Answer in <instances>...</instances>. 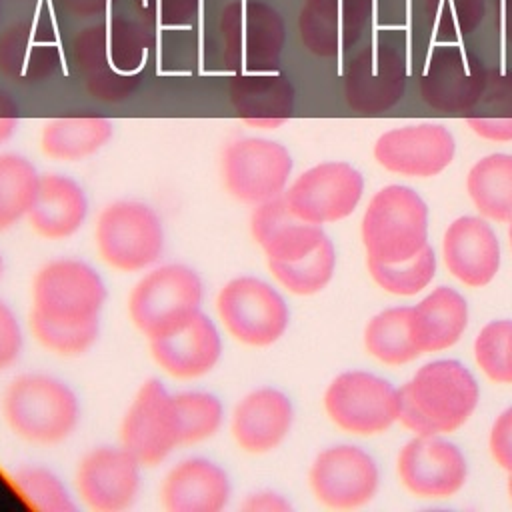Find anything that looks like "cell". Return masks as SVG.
Returning <instances> with one entry per match:
<instances>
[{
    "mask_svg": "<svg viewBox=\"0 0 512 512\" xmlns=\"http://www.w3.org/2000/svg\"><path fill=\"white\" fill-rule=\"evenodd\" d=\"M400 420L422 436L454 432L478 404L474 376L456 360L424 364L400 390Z\"/></svg>",
    "mask_w": 512,
    "mask_h": 512,
    "instance_id": "obj_1",
    "label": "cell"
},
{
    "mask_svg": "<svg viewBox=\"0 0 512 512\" xmlns=\"http://www.w3.org/2000/svg\"><path fill=\"white\" fill-rule=\"evenodd\" d=\"M2 416L18 438L48 446L74 434L80 404L76 392L64 380L42 372H26L6 386Z\"/></svg>",
    "mask_w": 512,
    "mask_h": 512,
    "instance_id": "obj_2",
    "label": "cell"
},
{
    "mask_svg": "<svg viewBox=\"0 0 512 512\" xmlns=\"http://www.w3.org/2000/svg\"><path fill=\"white\" fill-rule=\"evenodd\" d=\"M204 282L180 262L150 268L128 294V316L148 340L184 328L202 312Z\"/></svg>",
    "mask_w": 512,
    "mask_h": 512,
    "instance_id": "obj_3",
    "label": "cell"
},
{
    "mask_svg": "<svg viewBox=\"0 0 512 512\" xmlns=\"http://www.w3.org/2000/svg\"><path fill=\"white\" fill-rule=\"evenodd\" d=\"M222 68L230 74L272 72L280 68L286 44L282 14L262 0H232L218 22Z\"/></svg>",
    "mask_w": 512,
    "mask_h": 512,
    "instance_id": "obj_4",
    "label": "cell"
},
{
    "mask_svg": "<svg viewBox=\"0 0 512 512\" xmlns=\"http://www.w3.org/2000/svg\"><path fill=\"white\" fill-rule=\"evenodd\" d=\"M106 298V282L92 264L56 258L34 274L30 316L66 326L92 324L100 322Z\"/></svg>",
    "mask_w": 512,
    "mask_h": 512,
    "instance_id": "obj_5",
    "label": "cell"
},
{
    "mask_svg": "<svg viewBox=\"0 0 512 512\" xmlns=\"http://www.w3.org/2000/svg\"><path fill=\"white\" fill-rule=\"evenodd\" d=\"M100 258L114 270L132 274L152 268L164 252L166 232L158 212L140 200H114L94 226Z\"/></svg>",
    "mask_w": 512,
    "mask_h": 512,
    "instance_id": "obj_6",
    "label": "cell"
},
{
    "mask_svg": "<svg viewBox=\"0 0 512 512\" xmlns=\"http://www.w3.org/2000/svg\"><path fill=\"white\" fill-rule=\"evenodd\" d=\"M428 208L406 186L378 190L362 216V242L368 258L402 262L416 256L428 242Z\"/></svg>",
    "mask_w": 512,
    "mask_h": 512,
    "instance_id": "obj_7",
    "label": "cell"
},
{
    "mask_svg": "<svg viewBox=\"0 0 512 512\" xmlns=\"http://www.w3.org/2000/svg\"><path fill=\"white\" fill-rule=\"evenodd\" d=\"M216 316L224 330L240 344L266 348L278 342L290 320L280 290L258 276L230 278L216 296Z\"/></svg>",
    "mask_w": 512,
    "mask_h": 512,
    "instance_id": "obj_8",
    "label": "cell"
},
{
    "mask_svg": "<svg viewBox=\"0 0 512 512\" xmlns=\"http://www.w3.org/2000/svg\"><path fill=\"white\" fill-rule=\"evenodd\" d=\"M292 166L288 148L262 136L232 138L220 154L224 188L250 206L282 196L290 184Z\"/></svg>",
    "mask_w": 512,
    "mask_h": 512,
    "instance_id": "obj_9",
    "label": "cell"
},
{
    "mask_svg": "<svg viewBox=\"0 0 512 512\" xmlns=\"http://www.w3.org/2000/svg\"><path fill=\"white\" fill-rule=\"evenodd\" d=\"M120 444L142 466L162 464L182 446V424L174 394L158 378H148L136 390L120 422Z\"/></svg>",
    "mask_w": 512,
    "mask_h": 512,
    "instance_id": "obj_10",
    "label": "cell"
},
{
    "mask_svg": "<svg viewBox=\"0 0 512 512\" xmlns=\"http://www.w3.org/2000/svg\"><path fill=\"white\" fill-rule=\"evenodd\" d=\"M328 418L350 434H378L400 418L398 390L370 372L338 374L324 392Z\"/></svg>",
    "mask_w": 512,
    "mask_h": 512,
    "instance_id": "obj_11",
    "label": "cell"
},
{
    "mask_svg": "<svg viewBox=\"0 0 512 512\" xmlns=\"http://www.w3.org/2000/svg\"><path fill=\"white\" fill-rule=\"evenodd\" d=\"M362 174L346 162H320L296 176L284 198L294 214L312 224H330L354 212L362 198Z\"/></svg>",
    "mask_w": 512,
    "mask_h": 512,
    "instance_id": "obj_12",
    "label": "cell"
},
{
    "mask_svg": "<svg viewBox=\"0 0 512 512\" xmlns=\"http://www.w3.org/2000/svg\"><path fill=\"white\" fill-rule=\"evenodd\" d=\"M140 460L120 446H98L76 468V492L94 512H122L140 494Z\"/></svg>",
    "mask_w": 512,
    "mask_h": 512,
    "instance_id": "obj_13",
    "label": "cell"
},
{
    "mask_svg": "<svg viewBox=\"0 0 512 512\" xmlns=\"http://www.w3.org/2000/svg\"><path fill=\"white\" fill-rule=\"evenodd\" d=\"M310 488L318 502L336 510L366 504L378 488V468L358 446L342 444L322 450L310 466Z\"/></svg>",
    "mask_w": 512,
    "mask_h": 512,
    "instance_id": "obj_14",
    "label": "cell"
},
{
    "mask_svg": "<svg viewBox=\"0 0 512 512\" xmlns=\"http://www.w3.org/2000/svg\"><path fill=\"white\" fill-rule=\"evenodd\" d=\"M488 70L460 44L438 46L426 60L420 78L424 102L440 112H468L484 92Z\"/></svg>",
    "mask_w": 512,
    "mask_h": 512,
    "instance_id": "obj_15",
    "label": "cell"
},
{
    "mask_svg": "<svg viewBox=\"0 0 512 512\" xmlns=\"http://www.w3.org/2000/svg\"><path fill=\"white\" fill-rule=\"evenodd\" d=\"M406 60L390 44L372 42L344 70V98L360 114H380L404 94Z\"/></svg>",
    "mask_w": 512,
    "mask_h": 512,
    "instance_id": "obj_16",
    "label": "cell"
},
{
    "mask_svg": "<svg viewBox=\"0 0 512 512\" xmlns=\"http://www.w3.org/2000/svg\"><path fill=\"white\" fill-rule=\"evenodd\" d=\"M454 150L452 134L440 124L426 122L384 132L374 144V158L390 172L428 178L452 162Z\"/></svg>",
    "mask_w": 512,
    "mask_h": 512,
    "instance_id": "obj_17",
    "label": "cell"
},
{
    "mask_svg": "<svg viewBox=\"0 0 512 512\" xmlns=\"http://www.w3.org/2000/svg\"><path fill=\"white\" fill-rule=\"evenodd\" d=\"M374 0H304L298 32L304 48L320 58L352 48L370 22Z\"/></svg>",
    "mask_w": 512,
    "mask_h": 512,
    "instance_id": "obj_18",
    "label": "cell"
},
{
    "mask_svg": "<svg viewBox=\"0 0 512 512\" xmlns=\"http://www.w3.org/2000/svg\"><path fill=\"white\" fill-rule=\"evenodd\" d=\"M62 62L58 36L40 16L14 22L0 34V74L14 82L50 80L60 72Z\"/></svg>",
    "mask_w": 512,
    "mask_h": 512,
    "instance_id": "obj_19",
    "label": "cell"
},
{
    "mask_svg": "<svg viewBox=\"0 0 512 512\" xmlns=\"http://www.w3.org/2000/svg\"><path fill=\"white\" fill-rule=\"evenodd\" d=\"M398 474L412 494L422 498H446L464 486L466 460L454 444L420 434L402 448Z\"/></svg>",
    "mask_w": 512,
    "mask_h": 512,
    "instance_id": "obj_20",
    "label": "cell"
},
{
    "mask_svg": "<svg viewBox=\"0 0 512 512\" xmlns=\"http://www.w3.org/2000/svg\"><path fill=\"white\" fill-rule=\"evenodd\" d=\"M294 420L290 398L274 386H258L244 394L230 418V434L240 450L266 454L288 436Z\"/></svg>",
    "mask_w": 512,
    "mask_h": 512,
    "instance_id": "obj_21",
    "label": "cell"
},
{
    "mask_svg": "<svg viewBox=\"0 0 512 512\" xmlns=\"http://www.w3.org/2000/svg\"><path fill=\"white\" fill-rule=\"evenodd\" d=\"M148 348L162 372L178 380H194L216 368L224 346L216 322L200 312L184 328L148 340Z\"/></svg>",
    "mask_w": 512,
    "mask_h": 512,
    "instance_id": "obj_22",
    "label": "cell"
},
{
    "mask_svg": "<svg viewBox=\"0 0 512 512\" xmlns=\"http://www.w3.org/2000/svg\"><path fill=\"white\" fill-rule=\"evenodd\" d=\"M248 226L266 262H294L316 250L328 238L322 226L294 214L284 194L256 204Z\"/></svg>",
    "mask_w": 512,
    "mask_h": 512,
    "instance_id": "obj_23",
    "label": "cell"
},
{
    "mask_svg": "<svg viewBox=\"0 0 512 512\" xmlns=\"http://www.w3.org/2000/svg\"><path fill=\"white\" fill-rule=\"evenodd\" d=\"M106 16L112 68L124 76H142L156 44L158 20L152 0H110Z\"/></svg>",
    "mask_w": 512,
    "mask_h": 512,
    "instance_id": "obj_24",
    "label": "cell"
},
{
    "mask_svg": "<svg viewBox=\"0 0 512 512\" xmlns=\"http://www.w3.org/2000/svg\"><path fill=\"white\" fill-rule=\"evenodd\" d=\"M228 100L244 126L254 130H276L284 126L296 104L292 82L280 72L232 74Z\"/></svg>",
    "mask_w": 512,
    "mask_h": 512,
    "instance_id": "obj_25",
    "label": "cell"
},
{
    "mask_svg": "<svg viewBox=\"0 0 512 512\" xmlns=\"http://www.w3.org/2000/svg\"><path fill=\"white\" fill-rule=\"evenodd\" d=\"M232 496L226 470L204 458L190 456L176 462L164 476L160 498L168 512H220Z\"/></svg>",
    "mask_w": 512,
    "mask_h": 512,
    "instance_id": "obj_26",
    "label": "cell"
},
{
    "mask_svg": "<svg viewBox=\"0 0 512 512\" xmlns=\"http://www.w3.org/2000/svg\"><path fill=\"white\" fill-rule=\"evenodd\" d=\"M442 250L448 270L466 286H484L498 272V238L482 218H456L444 234Z\"/></svg>",
    "mask_w": 512,
    "mask_h": 512,
    "instance_id": "obj_27",
    "label": "cell"
},
{
    "mask_svg": "<svg viewBox=\"0 0 512 512\" xmlns=\"http://www.w3.org/2000/svg\"><path fill=\"white\" fill-rule=\"evenodd\" d=\"M88 208V196L74 178L48 172L40 176L38 192L26 220L40 238L66 240L84 226Z\"/></svg>",
    "mask_w": 512,
    "mask_h": 512,
    "instance_id": "obj_28",
    "label": "cell"
},
{
    "mask_svg": "<svg viewBox=\"0 0 512 512\" xmlns=\"http://www.w3.org/2000/svg\"><path fill=\"white\" fill-rule=\"evenodd\" d=\"M72 62L84 80L86 92L100 102H124L142 84V76H124L112 68L106 22L90 24L74 36Z\"/></svg>",
    "mask_w": 512,
    "mask_h": 512,
    "instance_id": "obj_29",
    "label": "cell"
},
{
    "mask_svg": "<svg viewBox=\"0 0 512 512\" xmlns=\"http://www.w3.org/2000/svg\"><path fill=\"white\" fill-rule=\"evenodd\" d=\"M468 322L466 300L440 286L410 308V334L420 352H438L458 342Z\"/></svg>",
    "mask_w": 512,
    "mask_h": 512,
    "instance_id": "obj_30",
    "label": "cell"
},
{
    "mask_svg": "<svg viewBox=\"0 0 512 512\" xmlns=\"http://www.w3.org/2000/svg\"><path fill=\"white\" fill-rule=\"evenodd\" d=\"M114 124L98 114H70L48 120L40 130V150L56 162H78L100 152L112 138Z\"/></svg>",
    "mask_w": 512,
    "mask_h": 512,
    "instance_id": "obj_31",
    "label": "cell"
},
{
    "mask_svg": "<svg viewBox=\"0 0 512 512\" xmlns=\"http://www.w3.org/2000/svg\"><path fill=\"white\" fill-rule=\"evenodd\" d=\"M480 214L498 222L512 220V154H490L478 160L466 180Z\"/></svg>",
    "mask_w": 512,
    "mask_h": 512,
    "instance_id": "obj_32",
    "label": "cell"
},
{
    "mask_svg": "<svg viewBox=\"0 0 512 512\" xmlns=\"http://www.w3.org/2000/svg\"><path fill=\"white\" fill-rule=\"evenodd\" d=\"M40 176L18 152H0V232L24 220L34 204Z\"/></svg>",
    "mask_w": 512,
    "mask_h": 512,
    "instance_id": "obj_33",
    "label": "cell"
},
{
    "mask_svg": "<svg viewBox=\"0 0 512 512\" xmlns=\"http://www.w3.org/2000/svg\"><path fill=\"white\" fill-rule=\"evenodd\" d=\"M468 112L466 124L478 136L494 142L512 140V72H488L484 92Z\"/></svg>",
    "mask_w": 512,
    "mask_h": 512,
    "instance_id": "obj_34",
    "label": "cell"
},
{
    "mask_svg": "<svg viewBox=\"0 0 512 512\" xmlns=\"http://www.w3.org/2000/svg\"><path fill=\"white\" fill-rule=\"evenodd\" d=\"M366 350L388 366H398L414 360L418 346L410 334V308L396 306L376 314L364 332Z\"/></svg>",
    "mask_w": 512,
    "mask_h": 512,
    "instance_id": "obj_35",
    "label": "cell"
},
{
    "mask_svg": "<svg viewBox=\"0 0 512 512\" xmlns=\"http://www.w3.org/2000/svg\"><path fill=\"white\" fill-rule=\"evenodd\" d=\"M272 278L288 292L310 296L320 292L332 278L336 268V252L330 238L316 250L294 262H266Z\"/></svg>",
    "mask_w": 512,
    "mask_h": 512,
    "instance_id": "obj_36",
    "label": "cell"
},
{
    "mask_svg": "<svg viewBox=\"0 0 512 512\" xmlns=\"http://www.w3.org/2000/svg\"><path fill=\"white\" fill-rule=\"evenodd\" d=\"M368 270L374 282L390 294L412 296L426 288L434 278L436 258L426 244L416 256L402 262H378L368 258Z\"/></svg>",
    "mask_w": 512,
    "mask_h": 512,
    "instance_id": "obj_37",
    "label": "cell"
},
{
    "mask_svg": "<svg viewBox=\"0 0 512 512\" xmlns=\"http://www.w3.org/2000/svg\"><path fill=\"white\" fill-rule=\"evenodd\" d=\"M12 486L24 502L42 512H74L76 504L62 478L44 466H22L12 474Z\"/></svg>",
    "mask_w": 512,
    "mask_h": 512,
    "instance_id": "obj_38",
    "label": "cell"
},
{
    "mask_svg": "<svg viewBox=\"0 0 512 512\" xmlns=\"http://www.w3.org/2000/svg\"><path fill=\"white\" fill-rule=\"evenodd\" d=\"M182 424V446L212 438L224 422L222 400L206 390H184L174 394Z\"/></svg>",
    "mask_w": 512,
    "mask_h": 512,
    "instance_id": "obj_39",
    "label": "cell"
},
{
    "mask_svg": "<svg viewBox=\"0 0 512 512\" xmlns=\"http://www.w3.org/2000/svg\"><path fill=\"white\" fill-rule=\"evenodd\" d=\"M474 356L490 380L512 384V320L488 322L476 336Z\"/></svg>",
    "mask_w": 512,
    "mask_h": 512,
    "instance_id": "obj_40",
    "label": "cell"
},
{
    "mask_svg": "<svg viewBox=\"0 0 512 512\" xmlns=\"http://www.w3.org/2000/svg\"><path fill=\"white\" fill-rule=\"evenodd\" d=\"M426 16L434 38L460 40L472 34L486 10L484 0H426Z\"/></svg>",
    "mask_w": 512,
    "mask_h": 512,
    "instance_id": "obj_41",
    "label": "cell"
},
{
    "mask_svg": "<svg viewBox=\"0 0 512 512\" xmlns=\"http://www.w3.org/2000/svg\"><path fill=\"white\" fill-rule=\"evenodd\" d=\"M30 330L36 342L58 356H80L92 348L100 334V322L66 326L30 316Z\"/></svg>",
    "mask_w": 512,
    "mask_h": 512,
    "instance_id": "obj_42",
    "label": "cell"
},
{
    "mask_svg": "<svg viewBox=\"0 0 512 512\" xmlns=\"http://www.w3.org/2000/svg\"><path fill=\"white\" fill-rule=\"evenodd\" d=\"M24 348V330L16 312L0 300V372L16 364Z\"/></svg>",
    "mask_w": 512,
    "mask_h": 512,
    "instance_id": "obj_43",
    "label": "cell"
},
{
    "mask_svg": "<svg viewBox=\"0 0 512 512\" xmlns=\"http://www.w3.org/2000/svg\"><path fill=\"white\" fill-rule=\"evenodd\" d=\"M158 26L162 28H186L200 10V0H152Z\"/></svg>",
    "mask_w": 512,
    "mask_h": 512,
    "instance_id": "obj_44",
    "label": "cell"
},
{
    "mask_svg": "<svg viewBox=\"0 0 512 512\" xmlns=\"http://www.w3.org/2000/svg\"><path fill=\"white\" fill-rule=\"evenodd\" d=\"M490 452L494 460L512 474V408L504 410L492 424Z\"/></svg>",
    "mask_w": 512,
    "mask_h": 512,
    "instance_id": "obj_45",
    "label": "cell"
},
{
    "mask_svg": "<svg viewBox=\"0 0 512 512\" xmlns=\"http://www.w3.org/2000/svg\"><path fill=\"white\" fill-rule=\"evenodd\" d=\"M240 508L244 512H288L292 510V504L278 492L272 490H258L248 494Z\"/></svg>",
    "mask_w": 512,
    "mask_h": 512,
    "instance_id": "obj_46",
    "label": "cell"
},
{
    "mask_svg": "<svg viewBox=\"0 0 512 512\" xmlns=\"http://www.w3.org/2000/svg\"><path fill=\"white\" fill-rule=\"evenodd\" d=\"M20 124V108L12 94L0 88V146L6 144Z\"/></svg>",
    "mask_w": 512,
    "mask_h": 512,
    "instance_id": "obj_47",
    "label": "cell"
},
{
    "mask_svg": "<svg viewBox=\"0 0 512 512\" xmlns=\"http://www.w3.org/2000/svg\"><path fill=\"white\" fill-rule=\"evenodd\" d=\"M60 6L76 18H96L106 14L110 0H58Z\"/></svg>",
    "mask_w": 512,
    "mask_h": 512,
    "instance_id": "obj_48",
    "label": "cell"
},
{
    "mask_svg": "<svg viewBox=\"0 0 512 512\" xmlns=\"http://www.w3.org/2000/svg\"><path fill=\"white\" fill-rule=\"evenodd\" d=\"M498 30L502 42H512V0H498Z\"/></svg>",
    "mask_w": 512,
    "mask_h": 512,
    "instance_id": "obj_49",
    "label": "cell"
},
{
    "mask_svg": "<svg viewBox=\"0 0 512 512\" xmlns=\"http://www.w3.org/2000/svg\"><path fill=\"white\" fill-rule=\"evenodd\" d=\"M4 274V258H2V254H0V276Z\"/></svg>",
    "mask_w": 512,
    "mask_h": 512,
    "instance_id": "obj_50",
    "label": "cell"
},
{
    "mask_svg": "<svg viewBox=\"0 0 512 512\" xmlns=\"http://www.w3.org/2000/svg\"><path fill=\"white\" fill-rule=\"evenodd\" d=\"M508 492H510V498H512V474H510V480H508Z\"/></svg>",
    "mask_w": 512,
    "mask_h": 512,
    "instance_id": "obj_51",
    "label": "cell"
},
{
    "mask_svg": "<svg viewBox=\"0 0 512 512\" xmlns=\"http://www.w3.org/2000/svg\"><path fill=\"white\" fill-rule=\"evenodd\" d=\"M508 236H510V244H512V220H510V232H508Z\"/></svg>",
    "mask_w": 512,
    "mask_h": 512,
    "instance_id": "obj_52",
    "label": "cell"
}]
</instances>
